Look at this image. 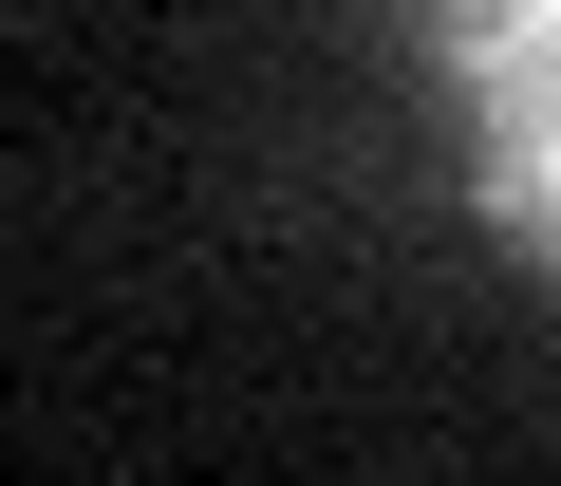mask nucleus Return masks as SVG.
Here are the masks:
<instances>
[{
    "label": "nucleus",
    "instance_id": "f257e3e1",
    "mask_svg": "<svg viewBox=\"0 0 561 486\" xmlns=\"http://www.w3.org/2000/svg\"><path fill=\"white\" fill-rule=\"evenodd\" d=\"M449 94H468V206L561 281V0H505Z\"/></svg>",
    "mask_w": 561,
    "mask_h": 486
}]
</instances>
